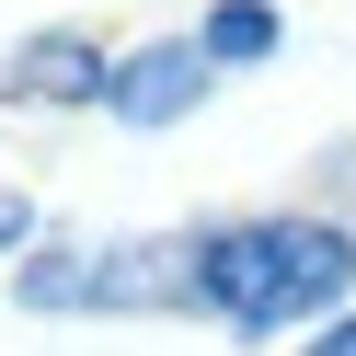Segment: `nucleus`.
Here are the masks:
<instances>
[{
  "label": "nucleus",
  "mask_w": 356,
  "mask_h": 356,
  "mask_svg": "<svg viewBox=\"0 0 356 356\" xmlns=\"http://www.w3.org/2000/svg\"><path fill=\"white\" fill-rule=\"evenodd\" d=\"M195 47H207L218 70H253V58H276V12H264V0H218L207 24H195Z\"/></svg>",
  "instance_id": "39448f33"
},
{
  "label": "nucleus",
  "mask_w": 356,
  "mask_h": 356,
  "mask_svg": "<svg viewBox=\"0 0 356 356\" xmlns=\"http://www.w3.org/2000/svg\"><path fill=\"white\" fill-rule=\"evenodd\" d=\"M207 70H218V58L195 47V35H161V47H138V58H115V70H104V115H127V127H172V115H195Z\"/></svg>",
  "instance_id": "7ed1b4c3"
},
{
  "label": "nucleus",
  "mask_w": 356,
  "mask_h": 356,
  "mask_svg": "<svg viewBox=\"0 0 356 356\" xmlns=\"http://www.w3.org/2000/svg\"><path fill=\"white\" fill-rule=\"evenodd\" d=\"M24 241H35V207H24V195H0V253H24Z\"/></svg>",
  "instance_id": "423d86ee"
},
{
  "label": "nucleus",
  "mask_w": 356,
  "mask_h": 356,
  "mask_svg": "<svg viewBox=\"0 0 356 356\" xmlns=\"http://www.w3.org/2000/svg\"><path fill=\"white\" fill-rule=\"evenodd\" d=\"M195 264L207 241H115V253H47L24 276L35 310H195Z\"/></svg>",
  "instance_id": "f03ea898"
},
{
  "label": "nucleus",
  "mask_w": 356,
  "mask_h": 356,
  "mask_svg": "<svg viewBox=\"0 0 356 356\" xmlns=\"http://www.w3.org/2000/svg\"><path fill=\"white\" fill-rule=\"evenodd\" d=\"M310 356H356V310H345V322H322V333H310Z\"/></svg>",
  "instance_id": "0eeeda50"
},
{
  "label": "nucleus",
  "mask_w": 356,
  "mask_h": 356,
  "mask_svg": "<svg viewBox=\"0 0 356 356\" xmlns=\"http://www.w3.org/2000/svg\"><path fill=\"white\" fill-rule=\"evenodd\" d=\"M345 287H356V241L333 218H241V230H207V264H195V299L230 333H287Z\"/></svg>",
  "instance_id": "f257e3e1"
},
{
  "label": "nucleus",
  "mask_w": 356,
  "mask_h": 356,
  "mask_svg": "<svg viewBox=\"0 0 356 356\" xmlns=\"http://www.w3.org/2000/svg\"><path fill=\"white\" fill-rule=\"evenodd\" d=\"M104 70L115 58L81 47V35H35V47L0 58V92H47V104H104Z\"/></svg>",
  "instance_id": "20e7f679"
}]
</instances>
